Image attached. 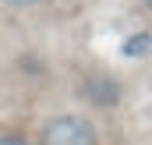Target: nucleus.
Here are the masks:
<instances>
[{
    "mask_svg": "<svg viewBox=\"0 0 152 145\" xmlns=\"http://www.w3.org/2000/svg\"><path fill=\"white\" fill-rule=\"evenodd\" d=\"M0 145H28L25 138H14V135H0Z\"/></svg>",
    "mask_w": 152,
    "mask_h": 145,
    "instance_id": "7ed1b4c3",
    "label": "nucleus"
},
{
    "mask_svg": "<svg viewBox=\"0 0 152 145\" xmlns=\"http://www.w3.org/2000/svg\"><path fill=\"white\" fill-rule=\"evenodd\" d=\"M145 7H149V11H152V0H145Z\"/></svg>",
    "mask_w": 152,
    "mask_h": 145,
    "instance_id": "39448f33",
    "label": "nucleus"
},
{
    "mask_svg": "<svg viewBox=\"0 0 152 145\" xmlns=\"http://www.w3.org/2000/svg\"><path fill=\"white\" fill-rule=\"evenodd\" d=\"M152 50V36L149 32H131L124 39V57H145Z\"/></svg>",
    "mask_w": 152,
    "mask_h": 145,
    "instance_id": "f03ea898",
    "label": "nucleus"
},
{
    "mask_svg": "<svg viewBox=\"0 0 152 145\" xmlns=\"http://www.w3.org/2000/svg\"><path fill=\"white\" fill-rule=\"evenodd\" d=\"M42 145H99L96 127L81 113H60L42 127Z\"/></svg>",
    "mask_w": 152,
    "mask_h": 145,
    "instance_id": "f257e3e1",
    "label": "nucleus"
},
{
    "mask_svg": "<svg viewBox=\"0 0 152 145\" xmlns=\"http://www.w3.org/2000/svg\"><path fill=\"white\" fill-rule=\"evenodd\" d=\"M4 4H11V7H32L36 0H4Z\"/></svg>",
    "mask_w": 152,
    "mask_h": 145,
    "instance_id": "20e7f679",
    "label": "nucleus"
}]
</instances>
